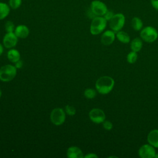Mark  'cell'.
I'll return each instance as SVG.
<instances>
[{
	"mask_svg": "<svg viewBox=\"0 0 158 158\" xmlns=\"http://www.w3.org/2000/svg\"><path fill=\"white\" fill-rule=\"evenodd\" d=\"M50 120L55 125H60L65 122V113L64 110L60 107L54 109L50 114Z\"/></svg>",
	"mask_w": 158,
	"mask_h": 158,
	"instance_id": "obj_6",
	"label": "cell"
},
{
	"mask_svg": "<svg viewBox=\"0 0 158 158\" xmlns=\"http://www.w3.org/2000/svg\"><path fill=\"white\" fill-rule=\"evenodd\" d=\"M143 47V41L142 39L139 38H134L130 44V48L132 51L138 52L140 51Z\"/></svg>",
	"mask_w": 158,
	"mask_h": 158,
	"instance_id": "obj_15",
	"label": "cell"
},
{
	"mask_svg": "<svg viewBox=\"0 0 158 158\" xmlns=\"http://www.w3.org/2000/svg\"><path fill=\"white\" fill-rule=\"evenodd\" d=\"M151 3L154 9L158 10V0H151Z\"/></svg>",
	"mask_w": 158,
	"mask_h": 158,
	"instance_id": "obj_27",
	"label": "cell"
},
{
	"mask_svg": "<svg viewBox=\"0 0 158 158\" xmlns=\"http://www.w3.org/2000/svg\"><path fill=\"white\" fill-rule=\"evenodd\" d=\"M147 141L149 144L156 148H158V130H151L148 135Z\"/></svg>",
	"mask_w": 158,
	"mask_h": 158,
	"instance_id": "obj_13",
	"label": "cell"
},
{
	"mask_svg": "<svg viewBox=\"0 0 158 158\" xmlns=\"http://www.w3.org/2000/svg\"><path fill=\"white\" fill-rule=\"evenodd\" d=\"M137 58H138L137 52L134 51H131L127 56V60L130 64L135 63L136 61Z\"/></svg>",
	"mask_w": 158,
	"mask_h": 158,
	"instance_id": "obj_20",
	"label": "cell"
},
{
	"mask_svg": "<svg viewBox=\"0 0 158 158\" xmlns=\"http://www.w3.org/2000/svg\"><path fill=\"white\" fill-rule=\"evenodd\" d=\"M5 30L7 33L13 32L15 30V26L12 22L11 21H7L5 23Z\"/></svg>",
	"mask_w": 158,
	"mask_h": 158,
	"instance_id": "obj_23",
	"label": "cell"
},
{
	"mask_svg": "<svg viewBox=\"0 0 158 158\" xmlns=\"http://www.w3.org/2000/svg\"><path fill=\"white\" fill-rule=\"evenodd\" d=\"M154 148L150 144H143L138 150V155L141 158H153L156 154Z\"/></svg>",
	"mask_w": 158,
	"mask_h": 158,
	"instance_id": "obj_8",
	"label": "cell"
},
{
	"mask_svg": "<svg viewBox=\"0 0 158 158\" xmlns=\"http://www.w3.org/2000/svg\"><path fill=\"white\" fill-rule=\"evenodd\" d=\"M115 36H116L114 31L106 30L102 33L101 37V41L103 45L109 46L114 41Z\"/></svg>",
	"mask_w": 158,
	"mask_h": 158,
	"instance_id": "obj_11",
	"label": "cell"
},
{
	"mask_svg": "<svg viewBox=\"0 0 158 158\" xmlns=\"http://www.w3.org/2000/svg\"><path fill=\"white\" fill-rule=\"evenodd\" d=\"M23 66V62L20 60H19L16 62H15V67L17 69H20Z\"/></svg>",
	"mask_w": 158,
	"mask_h": 158,
	"instance_id": "obj_28",
	"label": "cell"
},
{
	"mask_svg": "<svg viewBox=\"0 0 158 158\" xmlns=\"http://www.w3.org/2000/svg\"><path fill=\"white\" fill-rule=\"evenodd\" d=\"M115 36L117 40L122 43H128L130 41V37L125 31L120 30L117 32Z\"/></svg>",
	"mask_w": 158,
	"mask_h": 158,
	"instance_id": "obj_16",
	"label": "cell"
},
{
	"mask_svg": "<svg viewBox=\"0 0 158 158\" xmlns=\"http://www.w3.org/2000/svg\"><path fill=\"white\" fill-rule=\"evenodd\" d=\"M84 157H86V158H94V157L97 158L98 156L96 154H94V153H89L87 155L85 156Z\"/></svg>",
	"mask_w": 158,
	"mask_h": 158,
	"instance_id": "obj_29",
	"label": "cell"
},
{
	"mask_svg": "<svg viewBox=\"0 0 158 158\" xmlns=\"http://www.w3.org/2000/svg\"><path fill=\"white\" fill-rule=\"evenodd\" d=\"M22 4V0H9V6L12 9H18Z\"/></svg>",
	"mask_w": 158,
	"mask_h": 158,
	"instance_id": "obj_22",
	"label": "cell"
},
{
	"mask_svg": "<svg viewBox=\"0 0 158 158\" xmlns=\"http://www.w3.org/2000/svg\"><path fill=\"white\" fill-rule=\"evenodd\" d=\"M65 112L67 113V114H68L69 115H74L76 113V110H75V107L73 106L67 105L65 107Z\"/></svg>",
	"mask_w": 158,
	"mask_h": 158,
	"instance_id": "obj_24",
	"label": "cell"
},
{
	"mask_svg": "<svg viewBox=\"0 0 158 158\" xmlns=\"http://www.w3.org/2000/svg\"><path fill=\"white\" fill-rule=\"evenodd\" d=\"M154 157L155 158H158V154H156V155H155V156H154Z\"/></svg>",
	"mask_w": 158,
	"mask_h": 158,
	"instance_id": "obj_31",
	"label": "cell"
},
{
	"mask_svg": "<svg viewBox=\"0 0 158 158\" xmlns=\"http://www.w3.org/2000/svg\"><path fill=\"white\" fill-rule=\"evenodd\" d=\"M114 80L109 76H102L96 81L95 87L98 92L101 94L109 93L114 86Z\"/></svg>",
	"mask_w": 158,
	"mask_h": 158,
	"instance_id": "obj_1",
	"label": "cell"
},
{
	"mask_svg": "<svg viewBox=\"0 0 158 158\" xmlns=\"http://www.w3.org/2000/svg\"><path fill=\"white\" fill-rule=\"evenodd\" d=\"M84 95L88 99H93L96 96V91L93 88H87L84 91Z\"/></svg>",
	"mask_w": 158,
	"mask_h": 158,
	"instance_id": "obj_21",
	"label": "cell"
},
{
	"mask_svg": "<svg viewBox=\"0 0 158 158\" xmlns=\"http://www.w3.org/2000/svg\"><path fill=\"white\" fill-rule=\"evenodd\" d=\"M90 9L96 16H103L108 10L106 5L99 0H94L91 2Z\"/></svg>",
	"mask_w": 158,
	"mask_h": 158,
	"instance_id": "obj_7",
	"label": "cell"
},
{
	"mask_svg": "<svg viewBox=\"0 0 158 158\" xmlns=\"http://www.w3.org/2000/svg\"><path fill=\"white\" fill-rule=\"evenodd\" d=\"M109 157H117L116 156H109Z\"/></svg>",
	"mask_w": 158,
	"mask_h": 158,
	"instance_id": "obj_33",
	"label": "cell"
},
{
	"mask_svg": "<svg viewBox=\"0 0 158 158\" xmlns=\"http://www.w3.org/2000/svg\"><path fill=\"white\" fill-rule=\"evenodd\" d=\"M125 22V15L122 13L114 14L112 18L109 20V27L115 33L121 30Z\"/></svg>",
	"mask_w": 158,
	"mask_h": 158,
	"instance_id": "obj_5",
	"label": "cell"
},
{
	"mask_svg": "<svg viewBox=\"0 0 158 158\" xmlns=\"http://www.w3.org/2000/svg\"><path fill=\"white\" fill-rule=\"evenodd\" d=\"M10 12V7L5 2H0V20L5 19Z\"/></svg>",
	"mask_w": 158,
	"mask_h": 158,
	"instance_id": "obj_18",
	"label": "cell"
},
{
	"mask_svg": "<svg viewBox=\"0 0 158 158\" xmlns=\"http://www.w3.org/2000/svg\"><path fill=\"white\" fill-rule=\"evenodd\" d=\"M67 156L69 158H83L84 157L81 150L76 146L69 147L67 151Z\"/></svg>",
	"mask_w": 158,
	"mask_h": 158,
	"instance_id": "obj_12",
	"label": "cell"
},
{
	"mask_svg": "<svg viewBox=\"0 0 158 158\" xmlns=\"http://www.w3.org/2000/svg\"><path fill=\"white\" fill-rule=\"evenodd\" d=\"M114 15V14L113 11H112L110 10H107V12L105 13V14L103 15V17L107 21H109L112 18V17Z\"/></svg>",
	"mask_w": 158,
	"mask_h": 158,
	"instance_id": "obj_26",
	"label": "cell"
},
{
	"mask_svg": "<svg viewBox=\"0 0 158 158\" xmlns=\"http://www.w3.org/2000/svg\"><path fill=\"white\" fill-rule=\"evenodd\" d=\"M140 36L144 41L146 43H152L157 39L158 31L153 27L148 26L141 29Z\"/></svg>",
	"mask_w": 158,
	"mask_h": 158,
	"instance_id": "obj_4",
	"label": "cell"
},
{
	"mask_svg": "<svg viewBox=\"0 0 158 158\" xmlns=\"http://www.w3.org/2000/svg\"><path fill=\"white\" fill-rule=\"evenodd\" d=\"M131 27L132 28L135 30V31H139L142 29L143 28V22L142 20L137 17H135L132 19L131 20Z\"/></svg>",
	"mask_w": 158,
	"mask_h": 158,
	"instance_id": "obj_19",
	"label": "cell"
},
{
	"mask_svg": "<svg viewBox=\"0 0 158 158\" xmlns=\"http://www.w3.org/2000/svg\"><path fill=\"white\" fill-rule=\"evenodd\" d=\"M102 126L106 130H111L113 127L112 123L109 120H104L102 122Z\"/></svg>",
	"mask_w": 158,
	"mask_h": 158,
	"instance_id": "obj_25",
	"label": "cell"
},
{
	"mask_svg": "<svg viewBox=\"0 0 158 158\" xmlns=\"http://www.w3.org/2000/svg\"><path fill=\"white\" fill-rule=\"evenodd\" d=\"M1 96H2V91H1V89L0 88V98L1 97Z\"/></svg>",
	"mask_w": 158,
	"mask_h": 158,
	"instance_id": "obj_32",
	"label": "cell"
},
{
	"mask_svg": "<svg viewBox=\"0 0 158 158\" xmlns=\"http://www.w3.org/2000/svg\"><path fill=\"white\" fill-rule=\"evenodd\" d=\"M7 58L10 62L15 63L20 60V55L17 50L12 49L7 52Z\"/></svg>",
	"mask_w": 158,
	"mask_h": 158,
	"instance_id": "obj_17",
	"label": "cell"
},
{
	"mask_svg": "<svg viewBox=\"0 0 158 158\" xmlns=\"http://www.w3.org/2000/svg\"><path fill=\"white\" fill-rule=\"evenodd\" d=\"M89 117L90 120L95 123H101L106 118L104 112L98 108H94L89 112Z\"/></svg>",
	"mask_w": 158,
	"mask_h": 158,
	"instance_id": "obj_9",
	"label": "cell"
},
{
	"mask_svg": "<svg viewBox=\"0 0 158 158\" xmlns=\"http://www.w3.org/2000/svg\"><path fill=\"white\" fill-rule=\"evenodd\" d=\"M107 25V20L102 16H96L93 19L90 25V32L96 35L104 31Z\"/></svg>",
	"mask_w": 158,
	"mask_h": 158,
	"instance_id": "obj_2",
	"label": "cell"
},
{
	"mask_svg": "<svg viewBox=\"0 0 158 158\" xmlns=\"http://www.w3.org/2000/svg\"><path fill=\"white\" fill-rule=\"evenodd\" d=\"M2 52H3V48H2V44H0V56L2 54Z\"/></svg>",
	"mask_w": 158,
	"mask_h": 158,
	"instance_id": "obj_30",
	"label": "cell"
},
{
	"mask_svg": "<svg viewBox=\"0 0 158 158\" xmlns=\"http://www.w3.org/2000/svg\"><path fill=\"white\" fill-rule=\"evenodd\" d=\"M17 74V68L10 64L3 65L0 68V80L6 82L12 80Z\"/></svg>",
	"mask_w": 158,
	"mask_h": 158,
	"instance_id": "obj_3",
	"label": "cell"
},
{
	"mask_svg": "<svg viewBox=\"0 0 158 158\" xmlns=\"http://www.w3.org/2000/svg\"><path fill=\"white\" fill-rule=\"evenodd\" d=\"M17 36L13 32L7 33L3 38V44L6 48H12L16 46L18 39Z\"/></svg>",
	"mask_w": 158,
	"mask_h": 158,
	"instance_id": "obj_10",
	"label": "cell"
},
{
	"mask_svg": "<svg viewBox=\"0 0 158 158\" xmlns=\"http://www.w3.org/2000/svg\"><path fill=\"white\" fill-rule=\"evenodd\" d=\"M29 29L28 28L24 25H18L14 30V33L18 38H25L29 35Z\"/></svg>",
	"mask_w": 158,
	"mask_h": 158,
	"instance_id": "obj_14",
	"label": "cell"
}]
</instances>
